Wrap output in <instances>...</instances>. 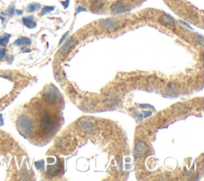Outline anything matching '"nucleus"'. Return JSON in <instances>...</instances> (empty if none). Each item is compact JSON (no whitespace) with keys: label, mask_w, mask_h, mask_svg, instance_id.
Segmentation results:
<instances>
[{"label":"nucleus","mask_w":204,"mask_h":181,"mask_svg":"<svg viewBox=\"0 0 204 181\" xmlns=\"http://www.w3.org/2000/svg\"><path fill=\"white\" fill-rule=\"evenodd\" d=\"M40 8V4L38 3H31V4L28 5L27 7V12H34L35 10H38Z\"/></svg>","instance_id":"nucleus-16"},{"label":"nucleus","mask_w":204,"mask_h":181,"mask_svg":"<svg viewBox=\"0 0 204 181\" xmlns=\"http://www.w3.org/2000/svg\"><path fill=\"white\" fill-rule=\"evenodd\" d=\"M14 14V5H12V6H10V8H9L8 14L10 16H12Z\"/></svg>","instance_id":"nucleus-20"},{"label":"nucleus","mask_w":204,"mask_h":181,"mask_svg":"<svg viewBox=\"0 0 204 181\" xmlns=\"http://www.w3.org/2000/svg\"><path fill=\"white\" fill-rule=\"evenodd\" d=\"M53 10H54V7H53V6H45V7L42 10L40 15H43V14H46V13L49 12V11Z\"/></svg>","instance_id":"nucleus-17"},{"label":"nucleus","mask_w":204,"mask_h":181,"mask_svg":"<svg viewBox=\"0 0 204 181\" xmlns=\"http://www.w3.org/2000/svg\"><path fill=\"white\" fill-rule=\"evenodd\" d=\"M35 166H36V168H37L38 169H39V170L42 169L43 167H44V161H41L37 162V163L35 164Z\"/></svg>","instance_id":"nucleus-18"},{"label":"nucleus","mask_w":204,"mask_h":181,"mask_svg":"<svg viewBox=\"0 0 204 181\" xmlns=\"http://www.w3.org/2000/svg\"><path fill=\"white\" fill-rule=\"evenodd\" d=\"M17 125L19 128V130L20 131L21 133L25 136L29 135L33 131L34 128V124L28 117L27 116H21L18 121H17Z\"/></svg>","instance_id":"nucleus-2"},{"label":"nucleus","mask_w":204,"mask_h":181,"mask_svg":"<svg viewBox=\"0 0 204 181\" xmlns=\"http://www.w3.org/2000/svg\"><path fill=\"white\" fill-rule=\"evenodd\" d=\"M147 145H146L144 141L140 140V141L137 142V144L135 145L134 156L136 157H142V156H143L144 154H145V153L147 152Z\"/></svg>","instance_id":"nucleus-7"},{"label":"nucleus","mask_w":204,"mask_h":181,"mask_svg":"<svg viewBox=\"0 0 204 181\" xmlns=\"http://www.w3.org/2000/svg\"><path fill=\"white\" fill-rule=\"evenodd\" d=\"M67 35H68V32H67V33H65V35H64V36L62 37V39H61V41H60V45H61V43H62V42L64 41V39H65V37L67 36Z\"/></svg>","instance_id":"nucleus-22"},{"label":"nucleus","mask_w":204,"mask_h":181,"mask_svg":"<svg viewBox=\"0 0 204 181\" xmlns=\"http://www.w3.org/2000/svg\"><path fill=\"white\" fill-rule=\"evenodd\" d=\"M17 12H18V14H22V11H21V10H17Z\"/></svg>","instance_id":"nucleus-24"},{"label":"nucleus","mask_w":204,"mask_h":181,"mask_svg":"<svg viewBox=\"0 0 204 181\" xmlns=\"http://www.w3.org/2000/svg\"><path fill=\"white\" fill-rule=\"evenodd\" d=\"M62 169L61 164H56L54 165H48L47 167V173L50 176H56L60 173Z\"/></svg>","instance_id":"nucleus-8"},{"label":"nucleus","mask_w":204,"mask_h":181,"mask_svg":"<svg viewBox=\"0 0 204 181\" xmlns=\"http://www.w3.org/2000/svg\"><path fill=\"white\" fill-rule=\"evenodd\" d=\"M10 35L5 34L2 36L0 37V46H6L8 44L9 40H10Z\"/></svg>","instance_id":"nucleus-15"},{"label":"nucleus","mask_w":204,"mask_h":181,"mask_svg":"<svg viewBox=\"0 0 204 181\" xmlns=\"http://www.w3.org/2000/svg\"><path fill=\"white\" fill-rule=\"evenodd\" d=\"M43 98L49 104L55 105L61 101V96L57 90H50L43 94Z\"/></svg>","instance_id":"nucleus-3"},{"label":"nucleus","mask_w":204,"mask_h":181,"mask_svg":"<svg viewBox=\"0 0 204 181\" xmlns=\"http://www.w3.org/2000/svg\"><path fill=\"white\" fill-rule=\"evenodd\" d=\"M61 3L63 4V6L65 5V7H67L68 4H69V0H66V2H61Z\"/></svg>","instance_id":"nucleus-23"},{"label":"nucleus","mask_w":204,"mask_h":181,"mask_svg":"<svg viewBox=\"0 0 204 181\" xmlns=\"http://www.w3.org/2000/svg\"><path fill=\"white\" fill-rule=\"evenodd\" d=\"M104 5L105 2L103 0H93L90 3V10L93 12H97L98 10H101Z\"/></svg>","instance_id":"nucleus-10"},{"label":"nucleus","mask_w":204,"mask_h":181,"mask_svg":"<svg viewBox=\"0 0 204 181\" xmlns=\"http://www.w3.org/2000/svg\"><path fill=\"white\" fill-rule=\"evenodd\" d=\"M86 11V10L85 8H83V7H82V6H78V10H77V13H79V12H81V11Z\"/></svg>","instance_id":"nucleus-21"},{"label":"nucleus","mask_w":204,"mask_h":181,"mask_svg":"<svg viewBox=\"0 0 204 181\" xmlns=\"http://www.w3.org/2000/svg\"><path fill=\"white\" fill-rule=\"evenodd\" d=\"M69 142H70V139L65 136L62 138H60L59 140L57 141V147H58L59 149H66L69 146Z\"/></svg>","instance_id":"nucleus-12"},{"label":"nucleus","mask_w":204,"mask_h":181,"mask_svg":"<svg viewBox=\"0 0 204 181\" xmlns=\"http://www.w3.org/2000/svg\"><path fill=\"white\" fill-rule=\"evenodd\" d=\"M23 24L27 27H28V28L32 29L36 27V23H35V21H34V17H25V18H23Z\"/></svg>","instance_id":"nucleus-11"},{"label":"nucleus","mask_w":204,"mask_h":181,"mask_svg":"<svg viewBox=\"0 0 204 181\" xmlns=\"http://www.w3.org/2000/svg\"><path fill=\"white\" fill-rule=\"evenodd\" d=\"M78 125L82 131L86 132H91L95 128V123L89 118H82L78 121Z\"/></svg>","instance_id":"nucleus-5"},{"label":"nucleus","mask_w":204,"mask_h":181,"mask_svg":"<svg viewBox=\"0 0 204 181\" xmlns=\"http://www.w3.org/2000/svg\"><path fill=\"white\" fill-rule=\"evenodd\" d=\"M5 55H6V50L0 47V60H2L5 57Z\"/></svg>","instance_id":"nucleus-19"},{"label":"nucleus","mask_w":204,"mask_h":181,"mask_svg":"<svg viewBox=\"0 0 204 181\" xmlns=\"http://www.w3.org/2000/svg\"><path fill=\"white\" fill-rule=\"evenodd\" d=\"M128 10H129V5L122 0H119L111 6V11L113 14H123V13L127 12Z\"/></svg>","instance_id":"nucleus-4"},{"label":"nucleus","mask_w":204,"mask_h":181,"mask_svg":"<svg viewBox=\"0 0 204 181\" xmlns=\"http://www.w3.org/2000/svg\"><path fill=\"white\" fill-rule=\"evenodd\" d=\"M56 124H57V121L54 116H51L49 114H45L40 119L39 126L42 133L49 134L53 132V129L55 128Z\"/></svg>","instance_id":"nucleus-1"},{"label":"nucleus","mask_w":204,"mask_h":181,"mask_svg":"<svg viewBox=\"0 0 204 181\" xmlns=\"http://www.w3.org/2000/svg\"><path fill=\"white\" fill-rule=\"evenodd\" d=\"M160 21H161L162 23H164V24L167 25H170V26H174V20L172 19V18L169 16V15H167V14H162L161 17H160Z\"/></svg>","instance_id":"nucleus-14"},{"label":"nucleus","mask_w":204,"mask_h":181,"mask_svg":"<svg viewBox=\"0 0 204 181\" xmlns=\"http://www.w3.org/2000/svg\"><path fill=\"white\" fill-rule=\"evenodd\" d=\"M100 26L102 28L106 29L108 31H112V30H115L116 28L118 27V22L117 20L114 19V18H106V19H102L99 22Z\"/></svg>","instance_id":"nucleus-6"},{"label":"nucleus","mask_w":204,"mask_h":181,"mask_svg":"<svg viewBox=\"0 0 204 181\" xmlns=\"http://www.w3.org/2000/svg\"><path fill=\"white\" fill-rule=\"evenodd\" d=\"M75 44H76L75 39H69V40H68V41L66 42H65V44L62 46H61V49H60V54L62 55L66 54H67L68 52L70 50V49L74 46Z\"/></svg>","instance_id":"nucleus-9"},{"label":"nucleus","mask_w":204,"mask_h":181,"mask_svg":"<svg viewBox=\"0 0 204 181\" xmlns=\"http://www.w3.org/2000/svg\"><path fill=\"white\" fill-rule=\"evenodd\" d=\"M31 43V40L26 37H21L14 42V46H24V45H30Z\"/></svg>","instance_id":"nucleus-13"}]
</instances>
